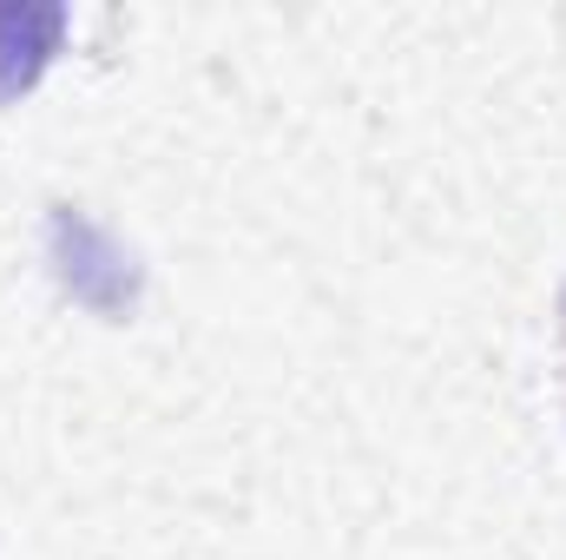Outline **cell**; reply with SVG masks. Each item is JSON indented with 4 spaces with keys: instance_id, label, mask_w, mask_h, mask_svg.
<instances>
[{
    "instance_id": "obj_1",
    "label": "cell",
    "mask_w": 566,
    "mask_h": 560,
    "mask_svg": "<svg viewBox=\"0 0 566 560\" xmlns=\"http://www.w3.org/2000/svg\"><path fill=\"white\" fill-rule=\"evenodd\" d=\"M53 258H60V278L66 290L80 297V303H93V310H126L133 297H139V271H133V258L99 231V225H86L80 211H60L53 218Z\"/></svg>"
},
{
    "instance_id": "obj_2",
    "label": "cell",
    "mask_w": 566,
    "mask_h": 560,
    "mask_svg": "<svg viewBox=\"0 0 566 560\" xmlns=\"http://www.w3.org/2000/svg\"><path fill=\"white\" fill-rule=\"evenodd\" d=\"M60 33H66L60 7H0V100H13L20 86L40 80Z\"/></svg>"
}]
</instances>
